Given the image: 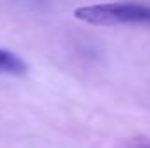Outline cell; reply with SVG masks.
I'll return each mask as SVG.
<instances>
[{"label":"cell","instance_id":"cell-1","mask_svg":"<svg viewBox=\"0 0 150 148\" xmlns=\"http://www.w3.org/2000/svg\"><path fill=\"white\" fill-rule=\"evenodd\" d=\"M75 19L96 26L150 25V5L138 2H108L82 5L74 11Z\"/></svg>","mask_w":150,"mask_h":148},{"label":"cell","instance_id":"cell-2","mask_svg":"<svg viewBox=\"0 0 150 148\" xmlns=\"http://www.w3.org/2000/svg\"><path fill=\"white\" fill-rule=\"evenodd\" d=\"M0 73L23 75L26 73V63L14 52L0 49Z\"/></svg>","mask_w":150,"mask_h":148}]
</instances>
